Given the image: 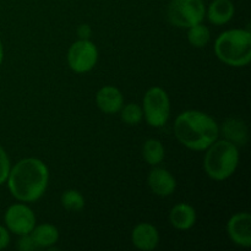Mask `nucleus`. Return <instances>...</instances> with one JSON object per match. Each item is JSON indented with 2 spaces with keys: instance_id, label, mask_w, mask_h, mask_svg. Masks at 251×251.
<instances>
[{
  "instance_id": "f257e3e1",
  "label": "nucleus",
  "mask_w": 251,
  "mask_h": 251,
  "mask_svg": "<svg viewBox=\"0 0 251 251\" xmlns=\"http://www.w3.org/2000/svg\"><path fill=\"white\" fill-rule=\"evenodd\" d=\"M11 195L20 202H36L48 188L49 169L43 161L28 157L10 169L6 179Z\"/></svg>"
},
{
  "instance_id": "f03ea898",
  "label": "nucleus",
  "mask_w": 251,
  "mask_h": 251,
  "mask_svg": "<svg viewBox=\"0 0 251 251\" xmlns=\"http://www.w3.org/2000/svg\"><path fill=\"white\" fill-rule=\"evenodd\" d=\"M174 135L186 149L205 151L218 139L220 126L207 113L185 110L176 118Z\"/></svg>"
},
{
  "instance_id": "7ed1b4c3",
  "label": "nucleus",
  "mask_w": 251,
  "mask_h": 251,
  "mask_svg": "<svg viewBox=\"0 0 251 251\" xmlns=\"http://www.w3.org/2000/svg\"><path fill=\"white\" fill-rule=\"evenodd\" d=\"M215 54L223 64L228 66H247L251 61L250 31L233 28L222 32L215 41Z\"/></svg>"
},
{
  "instance_id": "20e7f679",
  "label": "nucleus",
  "mask_w": 251,
  "mask_h": 251,
  "mask_svg": "<svg viewBox=\"0 0 251 251\" xmlns=\"http://www.w3.org/2000/svg\"><path fill=\"white\" fill-rule=\"evenodd\" d=\"M203 168L216 181L227 180L234 174L239 164V147L228 140H216L205 150Z\"/></svg>"
},
{
  "instance_id": "39448f33",
  "label": "nucleus",
  "mask_w": 251,
  "mask_h": 251,
  "mask_svg": "<svg viewBox=\"0 0 251 251\" xmlns=\"http://www.w3.org/2000/svg\"><path fill=\"white\" fill-rule=\"evenodd\" d=\"M142 110L150 126H164L171 117V100L168 93L159 86L149 88L144 96Z\"/></svg>"
},
{
  "instance_id": "423d86ee",
  "label": "nucleus",
  "mask_w": 251,
  "mask_h": 251,
  "mask_svg": "<svg viewBox=\"0 0 251 251\" xmlns=\"http://www.w3.org/2000/svg\"><path fill=\"white\" fill-rule=\"evenodd\" d=\"M206 16L202 0H172L167 9V17L173 26L186 28L200 24Z\"/></svg>"
},
{
  "instance_id": "0eeeda50",
  "label": "nucleus",
  "mask_w": 251,
  "mask_h": 251,
  "mask_svg": "<svg viewBox=\"0 0 251 251\" xmlns=\"http://www.w3.org/2000/svg\"><path fill=\"white\" fill-rule=\"evenodd\" d=\"M98 61V49L90 39L74 42L68 50V64L73 71L85 74L92 70Z\"/></svg>"
},
{
  "instance_id": "6e6552de",
  "label": "nucleus",
  "mask_w": 251,
  "mask_h": 251,
  "mask_svg": "<svg viewBox=\"0 0 251 251\" xmlns=\"http://www.w3.org/2000/svg\"><path fill=\"white\" fill-rule=\"evenodd\" d=\"M5 227L16 235H26L36 226V215L26 203H14L9 206L4 215Z\"/></svg>"
},
{
  "instance_id": "1a4fd4ad",
  "label": "nucleus",
  "mask_w": 251,
  "mask_h": 251,
  "mask_svg": "<svg viewBox=\"0 0 251 251\" xmlns=\"http://www.w3.org/2000/svg\"><path fill=\"white\" fill-rule=\"evenodd\" d=\"M227 234L235 245L251 247V216L248 212H238L227 222Z\"/></svg>"
},
{
  "instance_id": "9d476101",
  "label": "nucleus",
  "mask_w": 251,
  "mask_h": 251,
  "mask_svg": "<svg viewBox=\"0 0 251 251\" xmlns=\"http://www.w3.org/2000/svg\"><path fill=\"white\" fill-rule=\"evenodd\" d=\"M147 184H149L150 190L154 195L161 196V198L171 196L176 188V180L173 174L159 167H156L150 172L147 176Z\"/></svg>"
},
{
  "instance_id": "9b49d317",
  "label": "nucleus",
  "mask_w": 251,
  "mask_h": 251,
  "mask_svg": "<svg viewBox=\"0 0 251 251\" xmlns=\"http://www.w3.org/2000/svg\"><path fill=\"white\" fill-rule=\"evenodd\" d=\"M131 242L136 249L141 251L154 250L159 243L158 229L149 222L139 223L131 232Z\"/></svg>"
},
{
  "instance_id": "f8f14e48",
  "label": "nucleus",
  "mask_w": 251,
  "mask_h": 251,
  "mask_svg": "<svg viewBox=\"0 0 251 251\" xmlns=\"http://www.w3.org/2000/svg\"><path fill=\"white\" fill-rule=\"evenodd\" d=\"M96 104L104 114H117L124 105V96L114 86H103L96 95Z\"/></svg>"
},
{
  "instance_id": "ddd939ff",
  "label": "nucleus",
  "mask_w": 251,
  "mask_h": 251,
  "mask_svg": "<svg viewBox=\"0 0 251 251\" xmlns=\"http://www.w3.org/2000/svg\"><path fill=\"white\" fill-rule=\"evenodd\" d=\"M169 222L178 230L190 229L196 223L195 208L185 202L176 203L169 212Z\"/></svg>"
},
{
  "instance_id": "4468645a",
  "label": "nucleus",
  "mask_w": 251,
  "mask_h": 251,
  "mask_svg": "<svg viewBox=\"0 0 251 251\" xmlns=\"http://www.w3.org/2000/svg\"><path fill=\"white\" fill-rule=\"evenodd\" d=\"M235 12L232 0H213L206 10L208 21L215 26H222L233 19Z\"/></svg>"
},
{
  "instance_id": "2eb2a0df",
  "label": "nucleus",
  "mask_w": 251,
  "mask_h": 251,
  "mask_svg": "<svg viewBox=\"0 0 251 251\" xmlns=\"http://www.w3.org/2000/svg\"><path fill=\"white\" fill-rule=\"evenodd\" d=\"M220 131H222L223 139L237 145L238 147L244 146L248 142V127L239 118H228L222 124Z\"/></svg>"
},
{
  "instance_id": "dca6fc26",
  "label": "nucleus",
  "mask_w": 251,
  "mask_h": 251,
  "mask_svg": "<svg viewBox=\"0 0 251 251\" xmlns=\"http://www.w3.org/2000/svg\"><path fill=\"white\" fill-rule=\"evenodd\" d=\"M32 238L37 245V249H49L53 248L59 240L58 228L50 223H42L34 226L31 232Z\"/></svg>"
},
{
  "instance_id": "f3484780",
  "label": "nucleus",
  "mask_w": 251,
  "mask_h": 251,
  "mask_svg": "<svg viewBox=\"0 0 251 251\" xmlns=\"http://www.w3.org/2000/svg\"><path fill=\"white\" fill-rule=\"evenodd\" d=\"M164 156H166L164 146L159 140L149 139L142 146V157L150 166H158L164 159Z\"/></svg>"
},
{
  "instance_id": "a211bd4d",
  "label": "nucleus",
  "mask_w": 251,
  "mask_h": 251,
  "mask_svg": "<svg viewBox=\"0 0 251 251\" xmlns=\"http://www.w3.org/2000/svg\"><path fill=\"white\" fill-rule=\"evenodd\" d=\"M211 39L210 28L202 22L196 24L188 28V42L194 48H203L208 44Z\"/></svg>"
},
{
  "instance_id": "6ab92c4d",
  "label": "nucleus",
  "mask_w": 251,
  "mask_h": 251,
  "mask_svg": "<svg viewBox=\"0 0 251 251\" xmlns=\"http://www.w3.org/2000/svg\"><path fill=\"white\" fill-rule=\"evenodd\" d=\"M61 206L70 212H80L85 207V198L82 194L75 189H69L61 194Z\"/></svg>"
},
{
  "instance_id": "aec40b11",
  "label": "nucleus",
  "mask_w": 251,
  "mask_h": 251,
  "mask_svg": "<svg viewBox=\"0 0 251 251\" xmlns=\"http://www.w3.org/2000/svg\"><path fill=\"white\" fill-rule=\"evenodd\" d=\"M119 113L123 122L131 126L139 125L144 119V110H142L141 105L137 103H129V104L123 105Z\"/></svg>"
},
{
  "instance_id": "412c9836",
  "label": "nucleus",
  "mask_w": 251,
  "mask_h": 251,
  "mask_svg": "<svg viewBox=\"0 0 251 251\" xmlns=\"http://www.w3.org/2000/svg\"><path fill=\"white\" fill-rule=\"evenodd\" d=\"M10 169H11V164H10L9 156H7L6 151L0 146V185L6 183Z\"/></svg>"
},
{
  "instance_id": "4be33fe9",
  "label": "nucleus",
  "mask_w": 251,
  "mask_h": 251,
  "mask_svg": "<svg viewBox=\"0 0 251 251\" xmlns=\"http://www.w3.org/2000/svg\"><path fill=\"white\" fill-rule=\"evenodd\" d=\"M17 249L21 251H33L37 249V245L31 233L26 235H20V239L17 242Z\"/></svg>"
},
{
  "instance_id": "5701e85b",
  "label": "nucleus",
  "mask_w": 251,
  "mask_h": 251,
  "mask_svg": "<svg viewBox=\"0 0 251 251\" xmlns=\"http://www.w3.org/2000/svg\"><path fill=\"white\" fill-rule=\"evenodd\" d=\"M10 244V232L6 227L0 225V250H4Z\"/></svg>"
},
{
  "instance_id": "b1692460",
  "label": "nucleus",
  "mask_w": 251,
  "mask_h": 251,
  "mask_svg": "<svg viewBox=\"0 0 251 251\" xmlns=\"http://www.w3.org/2000/svg\"><path fill=\"white\" fill-rule=\"evenodd\" d=\"M76 33H77L78 39H90L91 34H92V28H91L90 25L82 24L77 27Z\"/></svg>"
},
{
  "instance_id": "393cba45",
  "label": "nucleus",
  "mask_w": 251,
  "mask_h": 251,
  "mask_svg": "<svg viewBox=\"0 0 251 251\" xmlns=\"http://www.w3.org/2000/svg\"><path fill=\"white\" fill-rule=\"evenodd\" d=\"M2 60H4V46H2V42L0 39V65L2 64Z\"/></svg>"
}]
</instances>
